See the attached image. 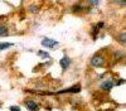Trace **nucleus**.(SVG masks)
<instances>
[{"mask_svg": "<svg viewBox=\"0 0 126 111\" xmlns=\"http://www.w3.org/2000/svg\"><path fill=\"white\" fill-rule=\"evenodd\" d=\"M91 64L93 67H102L105 64V58L101 57V56H94L91 59Z\"/></svg>", "mask_w": 126, "mask_h": 111, "instance_id": "1", "label": "nucleus"}, {"mask_svg": "<svg viewBox=\"0 0 126 111\" xmlns=\"http://www.w3.org/2000/svg\"><path fill=\"white\" fill-rule=\"evenodd\" d=\"M42 46L47 47V48H53V47L58 46V42L54 39H50V38H43L42 39Z\"/></svg>", "mask_w": 126, "mask_h": 111, "instance_id": "2", "label": "nucleus"}, {"mask_svg": "<svg viewBox=\"0 0 126 111\" xmlns=\"http://www.w3.org/2000/svg\"><path fill=\"white\" fill-rule=\"evenodd\" d=\"M115 86V82L112 79H106V81H103V82L101 83V90H103V91H111V88Z\"/></svg>", "mask_w": 126, "mask_h": 111, "instance_id": "3", "label": "nucleus"}, {"mask_svg": "<svg viewBox=\"0 0 126 111\" xmlns=\"http://www.w3.org/2000/svg\"><path fill=\"white\" fill-rule=\"evenodd\" d=\"M25 106L28 107L29 111H38L39 110V106H38V104L35 102L34 100H27L25 101Z\"/></svg>", "mask_w": 126, "mask_h": 111, "instance_id": "4", "label": "nucleus"}, {"mask_svg": "<svg viewBox=\"0 0 126 111\" xmlns=\"http://www.w3.org/2000/svg\"><path fill=\"white\" fill-rule=\"evenodd\" d=\"M79 91H81V86L79 85H76V86L69 87L67 90H62V91H59L58 94H78Z\"/></svg>", "mask_w": 126, "mask_h": 111, "instance_id": "5", "label": "nucleus"}, {"mask_svg": "<svg viewBox=\"0 0 126 111\" xmlns=\"http://www.w3.org/2000/svg\"><path fill=\"white\" fill-rule=\"evenodd\" d=\"M71 63H72V61H71V58L67 57V56H64V57L61 59V66H62L63 69H67V68L71 66Z\"/></svg>", "mask_w": 126, "mask_h": 111, "instance_id": "6", "label": "nucleus"}, {"mask_svg": "<svg viewBox=\"0 0 126 111\" xmlns=\"http://www.w3.org/2000/svg\"><path fill=\"white\" fill-rule=\"evenodd\" d=\"M8 34H9L8 28L5 25H0V37H6Z\"/></svg>", "mask_w": 126, "mask_h": 111, "instance_id": "7", "label": "nucleus"}, {"mask_svg": "<svg viewBox=\"0 0 126 111\" xmlns=\"http://www.w3.org/2000/svg\"><path fill=\"white\" fill-rule=\"evenodd\" d=\"M13 44L12 43H0V50H3V49H6V48H10Z\"/></svg>", "mask_w": 126, "mask_h": 111, "instance_id": "8", "label": "nucleus"}, {"mask_svg": "<svg viewBox=\"0 0 126 111\" xmlns=\"http://www.w3.org/2000/svg\"><path fill=\"white\" fill-rule=\"evenodd\" d=\"M83 9H85V8H83L82 5H75V6L72 8V10H73V12H76V13H78V12H82Z\"/></svg>", "mask_w": 126, "mask_h": 111, "instance_id": "9", "label": "nucleus"}, {"mask_svg": "<svg viewBox=\"0 0 126 111\" xmlns=\"http://www.w3.org/2000/svg\"><path fill=\"white\" fill-rule=\"evenodd\" d=\"M38 56L42 58H49V54L47 52H43V50H38Z\"/></svg>", "mask_w": 126, "mask_h": 111, "instance_id": "10", "label": "nucleus"}, {"mask_svg": "<svg viewBox=\"0 0 126 111\" xmlns=\"http://www.w3.org/2000/svg\"><path fill=\"white\" fill-rule=\"evenodd\" d=\"M125 39H126V35H125V32H124V33H121L120 37H119V42L122 43V44H125Z\"/></svg>", "mask_w": 126, "mask_h": 111, "instance_id": "11", "label": "nucleus"}, {"mask_svg": "<svg viewBox=\"0 0 126 111\" xmlns=\"http://www.w3.org/2000/svg\"><path fill=\"white\" fill-rule=\"evenodd\" d=\"M29 10H30L32 13H37L38 12V8L35 5H32V6H29Z\"/></svg>", "mask_w": 126, "mask_h": 111, "instance_id": "12", "label": "nucleus"}, {"mask_svg": "<svg viewBox=\"0 0 126 111\" xmlns=\"http://www.w3.org/2000/svg\"><path fill=\"white\" fill-rule=\"evenodd\" d=\"M88 3L92 5H97V4H100V0H88Z\"/></svg>", "mask_w": 126, "mask_h": 111, "instance_id": "13", "label": "nucleus"}, {"mask_svg": "<svg viewBox=\"0 0 126 111\" xmlns=\"http://www.w3.org/2000/svg\"><path fill=\"white\" fill-rule=\"evenodd\" d=\"M10 111H20L18 106H10Z\"/></svg>", "mask_w": 126, "mask_h": 111, "instance_id": "14", "label": "nucleus"}, {"mask_svg": "<svg viewBox=\"0 0 126 111\" xmlns=\"http://www.w3.org/2000/svg\"><path fill=\"white\" fill-rule=\"evenodd\" d=\"M122 83H125V79H122V78H120V79L117 81V83H116V85H122Z\"/></svg>", "mask_w": 126, "mask_h": 111, "instance_id": "15", "label": "nucleus"}]
</instances>
